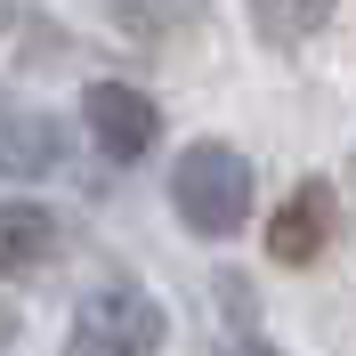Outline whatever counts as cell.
Segmentation results:
<instances>
[{
  "label": "cell",
  "mask_w": 356,
  "mask_h": 356,
  "mask_svg": "<svg viewBox=\"0 0 356 356\" xmlns=\"http://www.w3.org/2000/svg\"><path fill=\"white\" fill-rule=\"evenodd\" d=\"M170 202H178V219L195 227V235H235L251 219V162L235 146H219V138H202V146L178 154Z\"/></svg>",
  "instance_id": "cell-1"
},
{
  "label": "cell",
  "mask_w": 356,
  "mask_h": 356,
  "mask_svg": "<svg viewBox=\"0 0 356 356\" xmlns=\"http://www.w3.org/2000/svg\"><path fill=\"white\" fill-rule=\"evenodd\" d=\"M162 348V308L138 284L89 291L73 316V356H154Z\"/></svg>",
  "instance_id": "cell-2"
},
{
  "label": "cell",
  "mask_w": 356,
  "mask_h": 356,
  "mask_svg": "<svg viewBox=\"0 0 356 356\" xmlns=\"http://www.w3.org/2000/svg\"><path fill=\"white\" fill-rule=\"evenodd\" d=\"M81 113H89V138H97L113 162H138V154H146V146L162 138L154 97H146V89H130V81H89Z\"/></svg>",
  "instance_id": "cell-3"
},
{
  "label": "cell",
  "mask_w": 356,
  "mask_h": 356,
  "mask_svg": "<svg viewBox=\"0 0 356 356\" xmlns=\"http://www.w3.org/2000/svg\"><path fill=\"white\" fill-rule=\"evenodd\" d=\"M332 219H340L332 186H324V178H300V186L275 202V219H267V251H275L284 267L324 259V243H332Z\"/></svg>",
  "instance_id": "cell-4"
},
{
  "label": "cell",
  "mask_w": 356,
  "mask_h": 356,
  "mask_svg": "<svg viewBox=\"0 0 356 356\" xmlns=\"http://www.w3.org/2000/svg\"><path fill=\"white\" fill-rule=\"evenodd\" d=\"M57 259V219L41 202H0V275H41Z\"/></svg>",
  "instance_id": "cell-5"
},
{
  "label": "cell",
  "mask_w": 356,
  "mask_h": 356,
  "mask_svg": "<svg viewBox=\"0 0 356 356\" xmlns=\"http://www.w3.org/2000/svg\"><path fill=\"white\" fill-rule=\"evenodd\" d=\"M57 154H65L57 122L0 106V170H8V178H41V170H57Z\"/></svg>",
  "instance_id": "cell-6"
},
{
  "label": "cell",
  "mask_w": 356,
  "mask_h": 356,
  "mask_svg": "<svg viewBox=\"0 0 356 356\" xmlns=\"http://www.w3.org/2000/svg\"><path fill=\"white\" fill-rule=\"evenodd\" d=\"M243 8H251V24H259V41L291 49V41H308L316 24L340 8V0H243Z\"/></svg>",
  "instance_id": "cell-7"
},
{
  "label": "cell",
  "mask_w": 356,
  "mask_h": 356,
  "mask_svg": "<svg viewBox=\"0 0 356 356\" xmlns=\"http://www.w3.org/2000/svg\"><path fill=\"white\" fill-rule=\"evenodd\" d=\"M8 340H17V308H8V300H0V348H8Z\"/></svg>",
  "instance_id": "cell-8"
}]
</instances>
